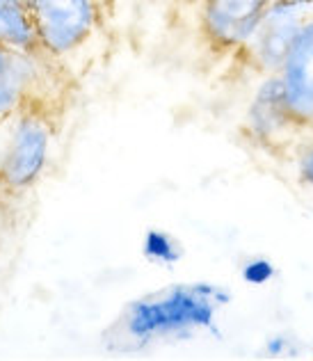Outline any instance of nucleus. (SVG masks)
Masks as SVG:
<instances>
[{
	"mask_svg": "<svg viewBox=\"0 0 313 361\" xmlns=\"http://www.w3.org/2000/svg\"><path fill=\"white\" fill-rule=\"evenodd\" d=\"M229 300L231 298L222 288L211 283L167 288L156 298L128 304L119 318V338L133 341V348H142L163 336L211 329L217 304Z\"/></svg>",
	"mask_w": 313,
	"mask_h": 361,
	"instance_id": "f257e3e1",
	"label": "nucleus"
},
{
	"mask_svg": "<svg viewBox=\"0 0 313 361\" xmlns=\"http://www.w3.org/2000/svg\"><path fill=\"white\" fill-rule=\"evenodd\" d=\"M39 46L51 55H66L87 39L97 23L92 0H32Z\"/></svg>",
	"mask_w": 313,
	"mask_h": 361,
	"instance_id": "f03ea898",
	"label": "nucleus"
},
{
	"mask_svg": "<svg viewBox=\"0 0 313 361\" xmlns=\"http://www.w3.org/2000/svg\"><path fill=\"white\" fill-rule=\"evenodd\" d=\"M311 14H313V9L286 7V5L274 3L272 0L270 7L265 9L261 23L256 25L252 37L245 42L254 49L256 60L261 62L263 69L281 71L290 46L300 32V27L305 25V21Z\"/></svg>",
	"mask_w": 313,
	"mask_h": 361,
	"instance_id": "7ed1b4c3",
	"label": "nucleus"
},
{
	"mask_svg": "<svg viewBox=\"0 0 313 361\" xmlns=\"http://www.w3.org/2000/svg\"><path fill=\"white\" fill-rule=\"evenodd\" d=\"M46 154H49V128L39 117H23L16 123L14 137L0 165L5 183L14 190H23L35 183L42 174Z\"/></svg>",
	"mask_w": 313,
	"mask_h": 361,
	"instance_id": "20e7f679",
	"label": "nucleus"
},
{
	"mask_svg": "<svg viewBox=\"0 0 313 361\" xmlns=\"http://www.w3.org/2000/svg\"><path fill=\"white\" fill-rule=\"evenodd\" d=\"M279 78L293 119L313 123V14L300 27Z\"/></svg>",
	"mask_w": 313,
	"mask_h": 361,
	"instance_id": "39448f33",
	"label": "nucleus"
},
{
	"mask_svg": "<svg viewBox=\"0 0 313 361\" xmlns=\"http://www.w3.org/2000/svg\"><path fill=\"white\" fill-rule=\"evenodd\" d=\"M272 0H206L204 30L222 49H235L250 39Z\"/></svg>",
	"mask_w": 313,
	"mask_h": 361,
	"instance_id": "423d86ee",
	"label": "nucleus"
},
{
	"mask_svg": "<svg viewBox=\"0 0 313 361\" xmlns=\"http://www.w3.org/2000/svg\"><path fill=\"white\" fill-rule=\"evenodd\" d=\"M250 121L254 133L263 140L277 137L281 130L288 128V123L295 121L286 103L281 78L272 75V78H268V82H263V87L256 94V101L250 110Z\"/></svg>",
	"mask_w": 313,
	"mask_h": 361,
	"instance_id": "0eeeda50",
	"label": "nucleus"
},
{
	"mask_svg": "<svg viewBox=\"0 0 313 361\" xmlns=\"http://www.w3.org/2000/svg\"><path fill=\"white\" fill-rule=\"evenodd\" d=\"M23 51H14L0 42V117L16 108L23 87Z\"/></svg>",
	"mask_w": 313,
	"mask_h": 361,
	"instance_id": "6e6552de",
	"label": "nucleus"
},
{
	"mask_svg": "<svg viewBox=\"0 0 313 361\" xmlns=\"http://www.w3.org/2000/svg\"><path fill=\"white\" fill-rule=\"evenodd\" d=\"M145 256L156 263L172 265L181 259V250H178V243H174L167 233L154 229L145 238Z\"/></svg>",
	"mask_w": 313,
	"mask_h": 361,
	"instance_id": "1a4fd4ad",
	"label": "nucleus"
},
{
	"mask_svg": "<svg viewBox=\"0 0 313 361\" xmlns=\"http://www.w3.org/2000/svg\"><path fill=\"white\" fill-rule=\"evenodd\" d=\"M274 277V268L268 259H254L247 261L243 268V279L247 283H254V286H261V283L270 281Z\"/></svg>",
	"mask_w": 313,
	"mask_h": 361,
	"instance_id": "9d476101",
	"label": "nucleus"
},
{
	"mask_svg": "<svg viewBox=\"0 0 313 361\" xmlns=\"http://www.w3.org/2000/svg\"><path fill=\"white\" fill-rule=\"evenodd\" d=\"M268 353L272 355V357H281V355H286L288 353V338L286 336H274V338H270L268 341Z\"/></svg>",
	"mask_w": 313,
	"mask_h": 361,
	"instance_id": "9b49d317",
	"label": "nucleus"
},
{
	"mask_svg": "<svg viewBox=\"0 0 313 361\" xmlns=\"http://www.w3.org/2000/svg\"><path fill=\"white\" fill-rule=\"evenodd\" d=\"M300 172H302V180H305L307 185H313V147L307 151V156L302 158Z\"/></svg>",
	"mask_w": 313,
	"mask_h": 361,
	"instance_id": "f8f14e48",
	"label": "nucleus"
},
{
	"mask_svg": "<svg viewBox=\"0 0 313 361\" xmlns=\"http://www.w3.org/2000/svg\"><path fill=\"white\" fill-rule=\"evenodd\" d=\"M286 7H302V9H313V0H274Z\"/></svg>",
	"mask_w": 313,
	"mask_h": 361,
	"instance_id": "ddd939ff",
	"label": "nucleus"
},
{
	"mask_svg": "<svg viewBox=\"0 0 313 361\" xmlns=\"http://www.w3.org/2000/svg\"><path fill=\"white\" fill-rule=\"evenodd\" d=\"M0 3H3V0H0Z\"/></svg>",
	"mask_w": 313,
	"mask_h": 361,
	"instance_id": "4468645a",
	"label": "nucleus"
}]
</instances>
